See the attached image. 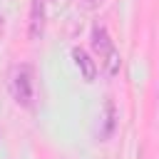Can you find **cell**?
<instances>
[{"label":"cell","mask_w":159,"mask_h":159,"mask_svg":"<svg viewBox=\"0 0 159 159\" xmlns=\"http://www.w3.org/2000/svg\"><path fill=\"white\" fill-rule=\"evenodd\" d=\"M10 92H12L17 104L32 107V99H35V72H32L30 65L12 67V72H10Z\"/></svg>","instance_id":"6da1fadb"},{"label":"cell","mask_w":159,"mask_h":159,"mask_svg":"<svg viewBox=\"0 0 159 159\" xmlns=\"http://www.w3.org/2000/svg\"><path fill=\"white\" fill-rule=\"evenodd\" d=\"M92 47L99 52V57H104V55H107V52L114 47L104 27H94V30H92Z\"/></svg>","instance_id":"277c9868"},{"label":"cell","mask_w":159,"mask_h":159,"mask_svg":"<svg viewBox=\"0 0 159 159\" xmlns=\"http://www.w3.org/2000/svg\"><path fill=\"white\" fill-rule=\"evenodd\" d=\"M42 25H45V7L42 0H32V10H30V37L37 40L42 35Z\"/></svg>","instance_id":"3957f363"},{"label":"cell","mask_w":159,"mask_h":159,"mask_svg":"<svg viewBox=\"0 0 159 159\" xmlns=\"http://www.w3.org/2000/svg\"><path fill=\"white\" fill-rule=\"evenodd\" d=\"M102 119H104V129L99 132V139H107V137L112 134V129H114V104H112L109 99L104 102V117H102Z\"/></svg>","instance_id":"5b68a950"},{"label":"cell","mask_w":159,"mask_h":159,"mask_svg":"<svg viewBox=\"0 0 159 159\" xmlns=\"http://www.w3.org/2000/svg\"><path fill=\"white\" fill-rule=\"evenodd\" d=\"M97 5H102V0H84V7H97Z\"/></svg>","instance_id":"52a82bcc"},{"label":"cell","mask_w":159,"mask_h":159,"mask_svg":"<svg viewBox=\"0 0 159 159\" xmlns=\"http://www.w3.org/2000/svg\"><path fill=\"white\" fill-rule=\"evenodd\" d=\"M72 57H75V62H77L84 82H94V77H97V65H94V60H89V55H87L82 47H75V50H72Z\"/></svg>","instance_id":"7a4b0ae2"},{"label":"cell","mask_w":159,"mask_h":159,"mask_svg":"<svg viewBox=\"0 0 159 159\" xmlns=\"http://www.w3.org/2000/svg\"><path fill=\"white\" fill-rule=\"evenodd\" d=\"M104 72H107V77H114L119 72V52L114 47L104 55Z\"/></svg>","instance_id":"8992f818"}]
</instances>
